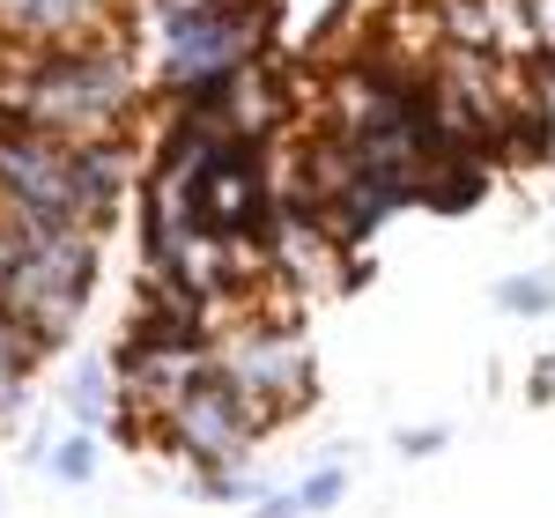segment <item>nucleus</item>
Masks as SVG:
<instances>
[{"instance_id":"nucleus-11","label":"nucleus","mask_w":555,"mask_h":518,"mask_svg":"<svg viewBox=\"0 0 555 518\" xmlns=\"http://www.w3.org/2000/svg\"><path fill=\"white\" fill-rule=\"evenodd\" d=\"M526 15H533V44H541V60L555 75V0H526Z\"/></svg>"},{"instance_id":"nucleus-3","label":"nucleus","mask_w":555,"mask_h":518,"mask_svg":"<svg viewBox=\"0 0 555 518\" xmlns=\"http://www.w3.org/2000/svg\"><path fill=\"white\" fill-rule=\"evenodd\" d=\"M127 30V0H0V52H52Z\"/></svg>"},{"instance_id":"nucleus-7","label":"nucleus","mask_w":555,"mask_h":518,"mask_svg":"<svg viewBox=\"0 0 555 518\" xmlns=\"http://www.w3.org/2000/svg\"><path fill=\"white\" fill-rule=\"evenodd\" d=\"M38 467H44L52 481H67V489L96 481V430H75V437H60V444H44Z\"/></svg>"},{"instance_id":"nucleus-10","label":"nucleus","mask_w":555,"mask_h":518,"mask_svg":"<svg viewBox=\"0 0 555 518\" xmlns=\"http://www.w3.org/2000/svg\"><path fill=\"white\" fill-rule=\"evenodd\" d=\"M444 444H452V430H444V423H423V430H400V452H408V459H429V452H444Z\"/></svg>"},{"instance_id":"nucleus-2","label":"nucleus","mask_w":555,"mask_h":518,"mask_svg":"<svg viewBox=\"0 0 555 518\" xmlns=\"http://www.w3.org/2000/svg\"><path fill=\"white\" fill-rule=\"evenodd\" d=\"M222 371L267 407V423H289L319 400V363H311L297 319H253V326L222 334Z\"/></svg>"},{"instance_id":"nucleus-8","label":"nucleus","mask_w":555,"mask_h":518,"mask_svg":"<svg viewBox=\"0 0 555 518\" xmlns=\"http://www.w3.org/2000/svg\"><path fill=\"white\" fill-rule=\"evenodd\" d=\"M193 496H208V504H259L267 481L253 467H230V475H193Z\"/></svg>"},{"instance_id":"nucleus-6","label":"nucleus","mask_w":555,"mask_h":518,"mask_svg":"<svg viewBox=\"0 0 555 518\" xmlns=\"http://www.w3.org/2000/svg\"><path fill=\"white\" fill-rule=\"evenodd\" d=\"M496 311H512V319H548L555 311V274L548 267L504 274V282H496Z\"/></svg>"},{"instance_id":"nucleus-1","label":"nucleus","mask_w":555,"mask_h":518,"mask_svg":"<svg viewBox=\"0 0 555 518\" xmlns=\"http://www.w3.org/2000/svg\"><path fill=\"white\" fill-rule=\"evenodd\" d=\"M267 430H274V423H267V407H259L253 392L215 363L201 386H185L171 407L156 415V430H149V437H156V444H171L193 475H230V467H253V444Z\"/></svg>"},{"instance_id":"nucleus-9","label":"nucleus","mask_w":555,"mask_h":518,"mask_svg":"<svg viewBox=\"0 0 555 518\" xmlns=\"http://www.w3.org/2000/svg\"><path fill=\"white\" fill-rule=\"evenodd\" d=\"M341 489H348V467H341V459H326L297 496H304V511H334V504H341Z\"/></svg>"},{"instance_id":"nucleus-4","label":"nucleus","mask_w":555,"mask_h":518,"mask_svg":"<svg viewBox=\"0 0 555 518\" xmlns=\"http://www.w3.org/2000/svg\"><path fill=\"white\" fill-rule=\"evenodd\" d=\"M67 415H75V430H112V415H119V378H112L104 355H82V363H75V378H67Z\"/></svg>"},{"instance_id":"nucleus-13","label":"nucleus","mask_w":555,"mask_h":518,"mask_svg":"<svg viewBox=\"0 0 555 518\" xmlns=\"http://www.w3.org/2000/svg\"><path fill=\"white\" fill-rule=\"evenodd\" d=\"M526 400H533V407H541V400H555V355H541V363H533V378H526Z\"/></svg>"},{"instance_id":"nucleus-12","label":"nucleus","mask_w":555,"mask_h":518,"mask_svg":"<svg viewBox=\"0 0 555 518\" xmlns=\"http://www.w3.org/2000/svg\"><path fill=\"white\" fill-rule=\"evenodd\" d=\"M253 518H304V496H297V489H282V496L267 489V496L253 504Z\"/></svg>"},{"instance_id":"nucleus-5","label":"nucleus","mask_w":555,"mask_h":518,"mask_svg":"<svg viewBox=\"0 0 555 518\" xmlns=\"http://www.w3.org/2000/svg\"><path fill=\"white\" fill-rule=\"evenodd\" d=\"M38 363H44V348L0 311V423L8 415H23V400H30V378H38Z\"/></svg>"}]
</instances>
